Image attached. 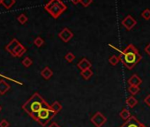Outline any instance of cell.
<instances>
[{"label": "cell", "instance_id": "cell-7", "mask_svg": "<svg viewBox=\"0 0 150 127\" xmlns=\"http://www.w3.org/2000/svg\"><path fill=\"white\" fill-rule=\"evenodd\" d=\"M121 24H122V26H124V27L129 31V30H132V29L136 26L137 21H136L131 15H128V16H126V17L122 20Z\"/></svg>", "mask_w": 150, "mask_h": 127}, {"label": "cell", "instance_id": "cell-20", "mask_svg": "<svg viewBox=\"0 0 150 127\" xmlns=\"http://www.w3.org/2000/svg\"><path fill=\"white\" fill-rule=\"evenodd\" d=\"M119 61H120V58H119V56H110V58H109V63L110 64L111 66H117V64L119 63Z\"/></svg>", "mask_w": 150, "mask_h": 127}, {"label": "cell", "instance_id": "cell-4", "mask_svg": "<svg viewBox=\"0 0 150 127\" xmlns=\"http://www.w3.org/2000/svg\"><path fill=\"white\" fill-rule=\"evenodd\" d=\"M57 115V113H55L51 108H50V105H48V106H45L43 107L34 117L33 119L35 121H36L37 123H39L42 126H46L47 123Z\"/></svg>", "mask_w": 150, "mask_h": 127}, {"label": "cell", "instance_id": "cell-23", "mask_svg": "<svg viewBox=\"0 0 150 127\" xmlns=\"http://www.w3.org/2000/svg\"><path fill=\"white\" fill-rule=\"evenodd\" d=\"M18 21L21 23V24H25V23H27V21H28V17L26 16V14H24V13H21V15H19V17H18Z\"/></svg>", "mask_w": 150, "mask_h": 127}, {"label": "cell", "instance_id": "cell-5", "mask_svg": "<svg viewBox=\"0 0 150 127\" xmlns=\"http://www.w3.org/2000/svg\"><path fill=\"white\" fill-rule=\"evenodd\" d=\"M90 121L96 127H102L107 122V118L103 115L102 112L98 111L91 117Z\"/></svg>", "mask_w": 150, "mask_h": 127}, {"label": "cell", "instance_id": "cell-12", "mask_svg": "<svg viewBox=\"0 0 150 127\" xmlns=\"http://www.w3.org/2000/svg\"><path fill=\"white\" fill-rule=\"evenodd\" d=\"M20 43V42L17 40V39H13L6 46V49L12 55L13 54V50H14V49H15V47L18 45Z\"/></svg>", "mask_w": 150, "mask_h": 127}, {"label": "cell", "instance_id": "cell-13", "mask_svg": "<svg viewBox=\"0 0 150 127\" xmlns=\"http://www.w3.org/2000/svg\"><path fill=\"white\" fill-rule=\"evenodd\" d=\"M41 75H42V77L44 80H50V79L53 76V72H52V70H51L50 67L46 66V67L41 72Z\"/></svg>", "mask_w": 150, "mask_h": 127}, {"label": "cell", "instance_id": "cell-27", "mask_svg": "<svg viewBox=\"0 0 150 127\" xmlns=\"http://www.w3.org/2000/svg\"><path fill=\"white\" fill-rule=\"evenodd\" d=\"M80 3L82 5L83 7H88L93 3V0H81Z\"/></svg>", "mask_w": 150, "mask_h": 127}, {"label": "cell", "instance_id": "cell-30", "mask_svg": "<svg viewBox=\"0 0 150 127\" xmlns=\"http://www.w3.org/2000/svg\"><path fill=\"white\" fill-rule=\"evenodd\" d=\"M145 52L150 56V43H148V44L145 47Z\"/></svg>", "mask_w": 150, "mask_h": 127}, {"label": "cell", "instance_id": "cell-33", "mask_svg": "<svg viewBox=\"0 0 150 127\" xmlns=\"http://www.w3.org/2000/svg\"><path fill=\"white\" fill-rule=\"evenodd\" d=\"M1 110H2V107H1V106H0V111H1Z\"/></svg>", "mask_w": 150, "mask_h": 127}, {"label": "cell", "instance_id": "cell-11", "mask_svg": "<svg viewBox=\"0 0 150 127\" xmlns=\"http://www.w3.org/2000/svg\"><path fill=\"white\" fill-rule=\"evenodd\" d=\"M141 83H142V80L137 74H133L128 80V84L130 86H137V87H139Z\"/></svg>", "mask_w": 150, "mask_h": 127}, {"label": "cell", "instance_id": "cell-32", "mask_svg": "<svg viewBox=\"0 0 150 127\" xmlns=\"http://www.w3.org/2000/svg\"><path fill=\"white\" fill-rule=\"evenodd\" d=\"M49 127H60V126H59L57 123H55V122H54V123H52Z\"/></svg>", "mask_w": 150, "mask_h": 127}, {"label": "cell", "instance_id": "cell-14", "mask_svg": "<svg viewBox=\"0 0 150 127\" xmlns=\"http://www.w3.org/2000/svg\"><path fill=\"white\" fill-rule=\"evenodd\" d=\"M10 85L6 81L4 80H0V95H5L10 89Z\"/></svg>", "mask_w": 150, "mask_h": 127}, {"label": "cell", "instance_id": "cell-18", "mask_svg": "<svg viewBox=\"0 0 150 127\" xmlns=\"http://www.w3.org/2000/svg\"><path fill=\"white\" fill-rule=\"evenodd\" d=\"M50 108H51V109H52L55 113H57V114L62 110V105H61V103L58 102H54L50 105Z\"/></svg>", "mask_w": 150, "mask_h": 127}, {"label": "cell", "instance_id": "cell-28", "mask_svg": "<svg viewBox=\"0 0 150 127\" xmlns=\"http://www.w3.org/2000/svg\"><path fill=\"white\" fill-rule=\"evenodd\" d=\"M9 125H10V123L6 119H3L0 122V127H9Z\"/></svg>", "mask_w": 150, "mask_h": 127}, {"label": "cell", "instance_id": "cell-1", "mask_svg": "<svg viewBox=\"0 0 150 127\" xmlns=\"http://www.w3.org/2000/svg\"><path fill=\"white\" fill-rule=\"evenodd\" d=\"M109 46L120 53V56H119L120 61L123 63V65L128 70H132L142 59V56L139 54L138 49L133 44H129L123 51L119 50L118 49H117L112 44H109Z\"/></svg>", "mask_w": 150, "mask_h": 127}, {"label": "cell", "instance_id": "cell-2", "mask_svg": "<svg viewBox=\"0 0 150 127\" xmlns=\"http://www.w3.org/2000/svg\"><path fill=\"white\" fill-rule=\"evenodd\" d=\"M50 105L38 93L34 94L30 99L23 104L22 109L33 118L43 107Z\"/></svg>", "mask_w": 150, "mask_h": 127}, {"label": "cell", "instance_id": "cell-15", "mask_svg": "<svg viewBox=\"0 0 150 127\" xmlns=\"http://www.w3.org/2000/svg\"><path fill=\"white\" fill-rule=\"evenodd\" d=\"M126 102V104H127V106L129 108H134L138 104V100L133 95H132V96H129L126 99V102Z\"/></svg>", "mask_w": 150, "mask_h": 127}, {"label": "cell", "instance_id": "cell-17", "mask_svg": "<svg viewBox=\"0 0 150 127\" xmlns=\"http://www.w3.org/2000/svg\"><path fill=\"white\" fill-rule=\"evenodd\" d=\"M119 116L123 119V120H128L131 116H132V115H131V112L129 111V109H122V111L119 113Z\"/></svg>", "mask_w": 150, "mask_h": 127}, {"label": "cell", "instance_id": "cell-25", "mask_svg": "<svg viewBox=\"0 0 150 127\" xmlns=\"http://www.w3.org/2000/svg\"><path fill=\"white\" fill-rule=\"evenodd\" d=\"M34 43H35V45L36 46V47H42V45H43V43H44V41H43V39L42 38V37H36L35 39V41H34Z\"/></svg>", "mask_w": 150, "mask_h": 127}, {"label": "cell", "instance_id": "cell-16", "mask_svg": "<svg viewBox=\"0 0 150 127\" xmlns=\"http://www.w3.org/2000/svg\"><path fill=\"white\" fill-rule=\"evenodd\" d=\"M93 74H94V73H93V71L91 70V68H90V69H88V70H85V71L81 72V76L84 80H90V78L93 76Z\"/></svg>", "mask_w": 150, "mask_h": 127}, {"label": "cell", "instance_id": "cell-29", "mask_svg": "<svg viewBox=\"0 0 150 127\" xmlns=\"http://www.w3.org/2000/svg\"><path fill=\"white\" fill-rule=\"evenodd\" d=\"M144 102L150 107V95H148L147 96H146V98L144 99Z\"/></svg>", "mask_w": 150, "mask_h": 127}, {"label": "cell", "instance_id": "cell-8", "mask_svg": "<svg viewBox=\"0 0 150 127\" xmlns=\"http://www.w3.org/2000/svg\"><path fill=\"white\" fill-rule=\"evenodd\" d=\"M58 36H59V38H60L63 42H68L73 37V33H72L69 28H64V29H62V30L59 32Z\"/></svg>", "mask_w": 150, "mask_h": 127}, {"label": "cell", "instance_id": "cell-26", "mask_svg": "<svg viewBox=\"0 0 150 127\" xmlns=\"http://www.w3.org/2000/svg\"><path fill=\"white\" fill-rule=\"evenodd\" d=\"M141 17H142L144 20H150V10H149V9L144 10V11L142 12V13H141Z\"/></svg>", "mask_w": 150, "mask_h": 127}, {"label": "cell", "instance_id": "cell-31", "mask_svg": "<svg viewBox=\"0 0 150 127\" xmlns=\"http://www.w3.org/2000/svg\"><path fill=\"white\" fill-rule=\"evenodd\" d=\"M70 1H71L72 4H74V5H78V4L81 2V0H70Z\"/></svg>", "mask_w": 150, "mask_h": 127}, {"label": "cell", "instance_id": "cell-34", "mask_svg": "<svg viewBox=\"0 0 150 127\" xmlns=\"http://www.w3.org/2000/svg\"><path fill=\"white\" fill-rule=\"evenodd\" d=\"M1 3H2V0H0V5H1Z\"/></svg>", "mask_w": 150, "mask_h": 127}, {"label": "cell", "instance_id": "cell-19", "mask_svg": "<svg viewBox=\"0 0 150 127\" xmlns=\"http://www.w3.org/2000/svg\"><path fill=\"white\" fill-rule=\"evenodd\" d=\"M15 4V0H2L1 5L6 8V9H10L13 7V6Z\"/></svg>", "mask_w": 150, "mask_h": 127}, {"label": "cell", "instance_id": "cell-10", "mask_svg": "<svg viewBox=\"0 0 150 127\" xmlns=\"http://www.w3.org/2000/svg\"><path fill=\"white\" fill-rule=\"evenodd\" d=\"M26 51H27V49L20 42L16 47H15V49H14V50H13V54H12V56H23L25 53H26Z\"/></svg>", "mask_w": 150, "mask_h": 127}, {"label": "cell", "instance_id": "cell-6", "mask_svg": "<svg viewBox=\"0 0 150 127\" xmlns=\"http://www.w3.org/2000/svg\"><path fill=\"white\" fill-rule=\"evenodd\" d=\"M120 127H146L144 123H140L136 116H132L128 120H126Z\"/></svg>", "mask_w": 150, "mask_h": 127}, {"label": "cell", "instance_id": "cell-22", "mask_svg": "<svg viewBox=\"0 0 150 127\" xmlns=\"http://www.w3.org/2000/svg\"><path fill=\"white\" fill-rule=\"evenodd\" d=\"M32 64H33V61H32V59H31L30 57H28V56H27L26 58H24L23 61H22V65H23L25 67H29V66H31Z\"/></svg>", "mask_w": 150, "mask_h": 127}, {"label": "cell", "instance_id": "cell-3", "mask_svg": "<svg viewBox=\"0 0 150 127\" xmlns=\"http://www.w3.org/2000/svg\"><path fill=\"white\" fill-rule=\"evenodd\" d=\"M45 11H47L52 18L57 19L64 11H66L67 6L61 0H50L44 6Z\"/></svg>", "mask_w": 150, "mask_h": 127}, {"label": "cell", "instance_id": "cell-24", "mask_svg": "<svg viewBox=\"0 0 150 127\" xmlns=\"http://www.w3.org/2000/svg\"><path fill=\"white\" fill-rule=\"evenodd\" d=\"M75 57H76V56H75L74 54L71 53V52H68V53L64 56L65 60H66L67 62H69V63H71V62L75 59Z\"/></svg>", "mask_w": 150, "mask_h": 127}, {"label": "cell", "instance_id": "cell-21", "mask_svg": "<svg viewBox=\"0 0 150 127\" xmlns=\"http://www.w3.org/2000/svg\"><path fill=\"white\" fill-rule=\"evenodd\" d=\"M128 92L132 95H135L139 92V87L137 86H130L128 87Z\"/></svg>", "mask_w": 150, "mask_h": 127}, {"label": "cell", "instance_id": "cell-9", "mask_svg": "<svg viewBox=\"0 0 150 127\" xmlns=\"http://www.w3.org/2000/svg\"><path fill=\"white\" fill-rule=\"evenodd\" d=\"M92 66V64L90 63L89 60H88L87 58H82L77 65V67L82 72V71H85V70H88V69H90Z\"/></svg>", "mask_w": 150, "mask_h": 127}]
</instances>
